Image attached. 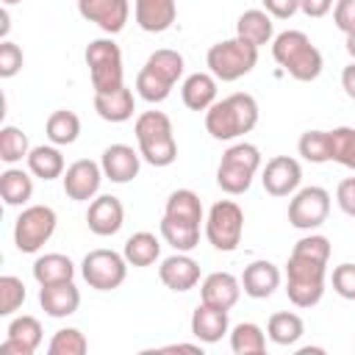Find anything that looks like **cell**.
Here are the masks:
<instances>
[{
  "label": "cell",
  "instance_id": "ee69618b",
  "mask_svg": "<svg viewBox=\"0 0 355 355\" xmlns=\"http://www.w3.org/2000/svg\"><path fill=\"white\" fill-rule=\"evenodd\" d=\"M333 291L355 302V263H338L333 269Z\"/></svg>",
  "mask_w": 355,
  "mask_h": 355
},
{
  "label": "cell",
  "instance_id": "484cf974",
  "mask_svg": "<svg viewBox=\"0 0 355 355\" xmlns=\"http://www.w3.org/2000/svg\"><path fill=\"white\" fill-rule=\"evenodd\" d=\"M236 36L244 39V42H250V44H255L261 50L263 44H269L275 39V22H272V17L263 8H250V11H244L239 17Z\"/></svg>",
  "mask_w": 355,
  "mask_h": 355
},
{
  "label": "cell",
  "instance_id": "4316f807",
  "mask_svg": "<svg viewBox=\"0 0 355 355\" xmlns=\"http://www.w3.org/2000/svg\"><path fill=\"white\" fill-rule=\"evenodd\" d=\"M94 111L105 122H128L133 116V111H136L133 92L128 86H119L116 92L94 94Z\"/></svg>",
  "mask_w": 355,
  "mask_h": 355
},
{
  "label": "cell",
  "instance_id": "d6986e66",
  "mask_svg": "<svg viewBox=\"0 0 355 355\" xmlns=\"http://www.w3.org/2000/svg\"><path fill=\"white\" fill-rule=\"evenodd\" d=\"M158 277L169 291H191L200 283V263L189 252H175L161 261Z\"/></svg>",
  "mask_w": 355,
  "mask_h": 355
},
{
  "label": "cell",
  "instance_id": "1f68e13d",
  "mask_svg": "<svg viewBox=\"0 0 355 355\" xmlns=\"http://www.w3.org/2000/svg\"><path fill=\"white\" fill-rule=\"evenodd\" d=\"M125 261L130 266H153L158 258H161V241L155 233L150 230H139L133 233L128 241H125V250H122Z\"/></svg>",
  "mask_w": 355,
  "mask_h": 355
},
{
  "label": "cell",
  "instance_id": "836d02e7",
  "mask_svg": "<svg viewBox=\"0 0 355 355\" xmlns=\"http://www.w3.org/2000/svg\"><path fill=\"white\" fill-rule=\"evenodd\" d=\"M44 133H47V139H50L53 144H58V147L72 144V141H78V136H80V119H78L75 111H67V108L53 111V114L47 116V122H44Z\"/></svg>",
  "mask_w": 355,
  "mask_h": 355
},
{
  "label": "cell",
  "instance_id": "f35d334b",
  "mask_svg": "<svg viewBox=\"0 0 355 355\" xmlns=\"http://www.w3.org/2000/svg\"><path fill=\"white\" fill-rule=\"evenodd\" d=\"M330 161L355 172V128L330 130Z\"/></svg>",
  "mask_w": 355,
  "mask_h": 355
},
{
  "label": "cell",
  "instance_id": "d4e9b609",
  "mask_svg": "<svg viewBox=\"0 0 355 355\" xmlns=\"http://www.w3.org/2000/svg\"><path fill=\"white\" fill-rule=\"evenodd\" d=\"M183 105L191 111H208L216 103V78L211 72H194L180 86Z\"/></svg>",
  "mask_w": 355,
  "mask_h": 355
},
{
  "label": "cell",
  "instance_id": "74e56055",
  "mask_svg": "<svg viewBox=\"0 0 355 355\" xmlns=\"http://www.w3.org/2000/svg\"><path fill=\"white\" fill-rule=\"evenodd\" d=\"M297 150L311 164L330 161V130H305L297 141Z\"/></svg>",
  "mask_w": 355,
  "mask_h": 355
},
{
  "label": "cell",
  "instance_id": "83f0119b",
  "mask_svg": "<svg viewBox=\"0 0 355 355\" xmlns=\"http://www.w3.org/2000/svg\"><path fill=\"white\" fill-rule=\"evenodd\" d=\"M28 172L33 178H42V180H55V178H64V155L58 150V144H39V147H31L28 153Z\"/></svg>",
  "mask_w": 355,
  "mask_h": 355
},
{
  "label": "cell",
  "instance_id": "f6af8a7d",
  "mask_svg": "<svg viewBox=\"0 0 355 355\" xmlns=\"http://www.w3.org/2000/svg\"><path fill=\"white\" fill-rule=\"evenodd\" d=\"M333 22L347 36L355 33V0H336L333 6Z\"/></svg>",
  "mask_w": 355,
  "mask_h": 355
},
{
  "label": "cell",
  "instance_id": "7dc6e473",
  "mask_svg": "<svg viewBox=\"0 0 355 355\" xmlns=\"http://www.w3.org/2000/svg\"><path fill=\"white\" fill-rule=\"evenodd\" d=\"M261 3L272 19H288L300 11V0H261Z\"/></svg>",
  "mask_w": 355,
  "mask_h": 355
},
{
  "label": "cell",
  "instance_id": "f546056e",
  "mask_svg": "<svg viewBox=\"0 0 355 355\" xmlns=\"http://www.w3.org/2000/svg\"><path fill=\"white\" fill-rule=\"evenodd\" d=\"M33 277L39 286H50V283H64L75 277V263L69 255L61 252H44L33 261Z\"/></svg>",
  "mask_w": 355,
  "mask_h": 355
},
{
  "label": "cell",
  "instance_id": "f907efd6",
  "mask_svg": "<svg viewBox=\"0 0 355 355\" xmlns=\"http://www.w3.org/2000/svg\"><path fill=\"white\" fill-rule=\"evenodd\" d=\"M8 28H11V22H8V6H3V11H0V36L3 39L8 36Z\"/></svg>",
  "mask_w": 355,
  "mask_h": 355
},
{
  "label": "cell",
  "instance_id": "c3c4849f",
  "mask_svg": "<svg viewBox=\"0 0 355 355\" xmlns=\"http://www.w3.org/2000/svg\"><path fill=\"white\" fill-rule=\"evenodd\" d=\"M330 8H333V0H300V11L305 17H313V19L324 17Z\"/></svg>",
  "mask_w": 355,
  "mask_h": 355
},
{
  "label": "cell",
  "instance_id": "6da1fadb",
  "mask_svg": "<svg viewBox=\"0 0 355 355\" xmlns=\"http://www.w3.org/2000/svg\"><path fill=\"white\" fill-rule=\"evenodd\" d=\"M258 125V103L247 92L227 94L205 111V130L216 141H233Z\"/></svg>",
  "mask_w": 355,
  "mask_h": 355
},
{
  "label": "cell",
  "instance_id": "e575fe53",
  "mask_svg": "<svg viewBox=\"0 0 355 355\" xmlns=\"http://www.w3.org/2000/svg\"><path fill=\"white\" fill-rule=\"evenodd\" d=\"M230 349L236 355H261L266 349V333L255 322H239L230 330Z\"/></svg>",
  "mask_w": 355,
  "mask_h": 355
},
{
  "label": "cell",
  "instance_id": "5b68a950",
  "mask_svg": "<svg viewBox=\"0 0 355 355\" xmlns=\"http://www.w3.org/2000/svg\"><path fill=\"white\" fill-rule=\"evenodd\" d=\"M327 263L308 255H288L286 263V294L297 308H313L324 294Z\"/></svg>",
  "mask_w": 355,
  "mask_h": 355
},
{
  "label": "cell",
  "instance_id": "5bb4252c",
  "mask_svg": "<svg viewBox=\"0 0 355 355\" xmlns=\"http://www.w3.org/2000/svg\"><path fill=\"white\" fill-rule=\"evenodd\" d=\"M300 180H302V166L297 158L291 155H275L266 161L263 166V175H261V183L266 189V194L272 197H288L300 189Z\"/></svg>",
  "mask_w": 355,
  "mask_h": 355
},
{
  "label": "cell",
  "instance_id": "8fae6325",
  "mask_svg": "<svg viewBox=\"0 0 355 355\" xmlns=\"http://www.w3.org/2000/svg\"><path fill=\"white\" fill-rule=\"evenodd\" d=\"M80 275H83V280L92 288H97V291H114L128 277V261H125V255L100 247V250L86 252V258L80 261Z\"/></svg>",
  "mask_w": 355,
  "mask_h": 355
},
{
  "label": "cell",
  "instance_id": "681fc988",
  "mask_svg": "<svg viewBox=\"0 0 355 355\" xmlns=\"http://www.w3.org/2000/svg\"><path fill=\"white\" fill-rule=\"evenodd\" d=\"M341 89H344V94L349 100H355V61L349 67H344V72H341Z\"/></svg>",
  "mask_w": 355,
  "mask_h": 355
},
{
  "label": "cell",
  "instance_id": "ffe728a7",
  "mask_svg": "<svg viewBox=\"0 0 355 355\" xmlns=\"http://www.w3.org/2000/svg\"><path fill=\"white\" fill-rule=\"evenodd\" d=\"M133 17L144 33H164L175 25L178 3L175 0H136Z\"/></svg>",
  "mask_w": 355,
  "mask_h": 355
},
{
  "label": "cell",
  "instance_id": "816d5d0a",
  "mask_svg": "<svg viewBox=\"0 0 355 355\" xmlns=\"http://www.w3.org/2000/svg\"><path fill=\"white\" fill-rule=\"evenodd\" d=\"M175 349H189V352H202L200 344H172V347H164L161 352H175Z\"/></svg>",
  "mask_w": 355,
  "mask_h": 355
},
{
  "label": "cell",
  "instance_id": "277c9868",
  "mask_svg": "<svg viewBox=\"0 0 355 355\" xmlns=\"http://www.w3.org/2000/svg\"><path fill=\"white\" fill-rule=\"evenodd\" d=\"M139 153L153 166H169L178 158V141L172 130V119L164 111H144L136 116L133 125Z\"/></svg>",
  "mask_w": 355,
  "mask_h": 355
},
{
  "label": "cell",
  "instance_id": "d6a6232c",
  "mask_svg": "<svg viewBox=\"0 0 355 355\" xmlns=\"http://www.w3.org/2000/svg\"><path fill=\"white\" fill-rule=\"evenodd\" d=\"M302 333H305V324H302V319H300L297 313H291V311H277V313H272L269 322H266V336H269L275 344H280V347L297 344V341L302 338Z\"/></svg>",
  "mask_w": 355,
  "mask_h": 355
},
{
  "label": "cell",
  "instance_id": "7402d4cb",
  "mask_svg": "<svg viewBox=\"0 0 355 355\" xmlns=\"http://www.w3.org/2000/svg\"><path fill=\"white\" fill-rule=\"evenodd\" d=\"M200 297L214 308L230 311L241 297V280L230 272H211L200 286Z\"/></svg>",
  "mask_w": 355,
  "mask_h": 355
},
{
  "label": "cell",
  "instance_id": "44dd1931",
  "mask_svg": "<svg viewBox=\"0 0 355 355\" xmlns=\"http://www.w3.org/2000/svg\"><path fill=\"white\" fill-rule=\"evenodd\" d=\"M280 286V269L272 261H252L241 272V291L252 300H266Z\"/></svg>",
  "mask_w": 355,
  "mask_h": 355
},
{
  "label": "cell",
  "instance_id": "603a6c76",
  "mask_svg": "<svg viewBox=\"0 0 355 355\" xmlns=\"http://www.w3.org/2000/svg\"><path fill=\"white\" fill-rule=\"evenodd\" d=\"M39 305L47 316L53 319H64V316H72L80 305V291L72 280H64V283H50V286H42L39 291Z\"/></svg>",
  "mask_w": 355,
  "mask_h": 355
},
{
  "label": "cell",
  "instance_id": "4dcf8cb0",
  "mask_svg": "<svg viewBox=\"0 0 355 355\" xmlns=\"http://www.w3.org/2000/svg\"><path fill=\"white\" fill-rule=\"evenodd\" d=\"M0 197H3V202L8 208L25 205L33 197V178H31V172L17 169V166H8L0 175Z\"/></svg>",
  "mask_w": 355,
  "mask_h": 355
},
{
  "label": "cell",
  "instance_id": "7bdbcfd3",
  "mask_svg": "<svg viewBox=\"0 0 355 355\" xmlns=\"http://www.w3.org/2000/svg\"><path fill=\"white\" fill-rule=\"evenodd\" d=\"M22 69V50L19 44L3 39L0 42V78H14Z\"/></svg>",
  "mask_w": 355,
  "mask_h": 355
},
{
  "label": "cell",
  "instance_id": "bcb514c9",
  "mask_svg": "<svg viewBox=\"0 0 355 355\" xmlns=\"http://www.w3.org/2000/svg\"><path fill=\"white\" fill-rule=\"evenodd\" d=\"M336 202H338V208H341L347 216L355 219V178H344V180L338 183V189H336Z\"/></svg>",
  "mask_w": 355,
  "mask_h": 355
},
{
  "label": "cell",
  "instance_id": "ab89813d",
  "mask_svg": "<svg viewBox=\"0 0 355 355\" xmlns=\"http://www.w3.org/2000/svg\"><path fill=\"white\" fill-rule=\"evenodd\" d=\"M89 349V341L86 336L78 330V327H61L53 333L50 344H47V352L50 355H83Z\"/></svg>",
  "mask_w": 355,
  "mask_h": 355
},
{
  "label": "cell",
  "instance_id": "2e32d148",
  "mask_svg": "<svg viewBox=\"0 0 355 355\" xmlns=\"http://www.w3.org/2000/svg\"><path fill=\"white\" fill-rule=\"evenodd\" d=\"M125 222V208L119 202V197L114 194H97L92 202H89V211H86V225L94 236H114L119 233Z\"/></svg>",
  "mask_w": 355,
  "mask_h": 355
},
{
  "label": "cell",
  "instance_id": "7c38bea8",
  "mask_svg": "<svg viewBox=\"0 0 355 355\" xmlns=\"http://www.w3.org/2000/svg\"><path fill=\"white\" fill-rule=\"evenodd\" d=\"M330 214V191L322 186H305L294 191L288 202V222L297 230H316L327 222Z\"/></svg>",
  "mask_w": 355,
  "mask_h": 355
},
{
  "label": "cell",
  "instance_id": "60d3db41",
  "mask_svg": "<svg viewBox=\"0 0 355 355\" xmlns=\"http://www.w3.org/2000/svg\"><path fill=\"white\" fill-rule=\"evenodd\" d=\"M25 302V283L14 275L0 277V316H11Z\"/></svg>",
  "mask_w": 355,
  "mask_h": 355
},
{
  "label": "cell",
  "instance_id": "f5cc1de1",
  "mask_svg": "<svg viewBox=\"0 0 355 355\" xmlns=\"http://www.w3.org/2000/svg\"><path fill=\"white\" fill-rule=\"evenodd\" d=\"M344 47H347V53H349V58L355 61V33H347V42H344Z\"/></svg>",
  "mask_w": 355,
  "mask_h": 355
},
{
  "label": "cell",
  "instance_id": "ba28073f",
  "mask_svg": "<svg viewBox=\"0 0 355 355\" xmlns=\"http://www.w3.org/2000/svg\"><path fill=\"white\" fill-rule=\"evenodd\" d=\"M86 67H89V78H92V89L94 94H105V92H116L119 86H125L122 75V50L114 39H94L86 47Z\"/></svg>",
  "mask_w": 355,
  "mask_h": 355
},
{
  "label": "cell",
  "instance_id": "cb8c5ba5",
  "mask_svg": "<svg viewBox=\"0 0 355 355\" xmlns=\"http://www.w3.org/2000/svg\"><path fill=\"white\" fill-rule=\"evenodd\" d=\"M230 322H227V311L214 308L208 302H200L191 313V336L202 344H216L225 333H227Z\"/></svg>",
  "mask_w": 355,
  "mask_h": 355
},
{
  "label": "cell",
  "instance_id": "e0dca14e",
  "mask_svg": "<svg viewBox=\"0 0 355 355\" xmlns=\"http://www.w3.org/2000/svg\"><path fill=\"white\" fill-rule=\"evenodd\" d=\"M6 341L0 344V352L3 355H33L42 344V324L36 316H17L11 319L8 330H6Z\"/></svg>",
  "mask_w": 355,
  "mask_h": 355
},
{
  "label": "cell",
  "instance_id": "9a60e30c",
  "mask_svg": "<svg viewBox=\"0 0 355 355\" xmlns=\"http://www.w3.org/2000/svg\"><path fill=\"white\" fill-rule=\"evenodd\" d=\"M78 14L86 22H94L105 33H119L128 25L130 3L128 0H78Z\"/></svg>",
  "mask_w": 355,
  "mask_h": 355
},
{
  "label": "cell",
  "instance_id": "52a82bcc",
  "mask_svg": "<svg viewBox=\"0 0 355 355\" xmlns=\"http://www.w3.org/2000/svg\"><path fill=\"white\" fill-rule=\"evenodd\" d=\"M261 169V150L250 141H236L222 153L216 166V186L225 194H244Z\"/></svg>",
  "mask_w": 355,
  "mask_h": 355
},
{
  "label": "cell",
  "instance_id": "8992f818",
  "mask_svg": "<svg viewBox=\"0 0 355 355\" xmlns=\"http://www.w3.org/2000/svg\"><path fill=\"white\" fill-rule=\"evenodd\" d=\"M205 64H208V72L222 80V83H233L244 75H250L258 64V47L233 36V39H225V42H216L208 47V55H205Z\"/></svg>",
  "mask_w": 355,
  "mask_h": 355
},
{
  "label": "cell",
  "instance_id": "b9f144b4",
  "mask_svg": "<svg viewBox=\"0 0 355 355\" xmlns=\"http://www.w3.org/2000/svg\"><path fill=\"white\" fill-rule=\"evenodd\" d=\"M291 252H297V255H308V258H316V261L327 263V261H330V241H327V236L311 233V236H302V239L294 244Z\"/></svg>",
  "mask_w": 355,
  "mask_h": 355
},
{
  "label": "cell",
  "instance_id": "7a4b0ae2",
  "mask_svg": "<svg viewBox=\"0 0 355 355\" xmlns=\"http://www.w3.org/2000/svg\"><path fill=\"white\" fill-rule=\"evenodd\" d=\"M272 55L300 83L316 80L322 75V67H324L319 47L302 31H283V33H277L272 39Z\"/></svg>",
  "mask_w": 355,
  "mask_h": 355
},
{
  "label": "cell",
  "instance_id": "30bf717a",
  "mask_svg": "<svg viewBox=\"0 0 355 355\" xmlns=\"http://www.w3.org/2000/svg\"><path fill=\"white\" fill-rule=\"evenodd\" d=\"M58 216L50 205H28L14 222V244L19 252H39L55 233Z\"/></svg>",
  "mask_w": 355,
  "mask_h": 355
},
{
  "label": "cell",
  "instance_id": "8d00e7d4",
  "mask_svg": "<svg viewBox=\"0 0 355 355\" xmlns=\"http://www.w3.org/2000/svg\"><path fill=\"white\" fill-rule=\"evenodd\" d=\"M28 153H31L28 136L14 125H3L0 128V158L6 164H19L22 158H28Z\"/></svg>",
  "mask_w": 355,
  "mask_h": 355
},
{
  "label": "cell",
  "instance_id": "3957f363",
  "mask_svg": "<svg viewBox=\"0 0 355 355\" xmlns=\"http://www.w3.org/2000/svg\"><path fill=\"white\" fill-rule=\"evenodd\" d=\"M183 67H186V61L178 50L161 47V50L150 53V58L144 61V67L136 75L139 97L147 103H164L172 94V86L180 80Z\"/></svg>",
  "mask_w": 355,
  "mask_h": 355
},
{
  "label": "cell",
  "instance_id": "9c48e42d",
  "mask_svg": "<svg viewBox=\"0 0 355 355\" xmlns=\"http://www.w3.org/2000/svg\"><path fill=\"white\" fill-rule=\"evenodd\" d=\"M244 233V211L233 200H219L211 205L205 216V239L219 252H233L241 244Z\"/></svg>",
  "mask_w": 355,
  "mask_h": 355
},
{
  "label": "cell",
  "instance_id": "db71d44e",
  "mask_svg": "<svg viewBox=\"0 0 355 355\" xmlns=\"http://www.w3.org/2000/svg\"><path fill=\"white\" fill-rule=\"evenodd\" d=\"M3 6H14V3H22V0H0Z\"/></svg>",
  "mask_w": 355,
  "mask_h": 355
},
{
  "label": "cell",
  "instance_id": "4fadbf2b",
  "mask_svg": "<svg viewBox=\"0 0 355 355\" xmlns=\"http://www.w3.org/2000/svg\"><path fill=\"white\" fill-rule=\"evenodd\" d=\"M103 178L105 175H103V166L100 164H94L89 158H80V161L69 164L67 172H64V178H61L64 180V194L69 200H75V202H89V200L97 197Z\"/></svg>",
  "mask_w": 355,
  "mask_h": 355
},
{
  "label": "cell",
  "instance_id": "ac0fdd59",
  "mask_svg": "<svg viewBox=\"0 0 355 355\" xmlns=\"http://www.w3.org/2000/svg\"><path fill=\"white\" fill-rule=\"evenodd\" d=\"M100 166L111 183H130L141 169V153H136L130 144H111L103 150Z\"/></svg>",
  "mask_w": 355,
  "mask_h": 355
},
{
  "label": "cell",
  "instance_id": "d590c367",
  "mask_svg": "<svg viewBox=\"0 0 355 355\" xmlns=\"http://www.w3.org/2000/svg\"><path fill=\"white\" fill-rule=\"evenodd\" d=\"M161 236L175 252H191L200 244V225H186V222H172L161 219Z\"/></svg>",
  "mask_w": 355,
  "mask_h": 355
},
{
  "label": "cell",
  "instance_id": "f1b7e54d",
  "mask_svg": "<svg viewBox=\"0 0 355 355\" xmlns=\"http://www.w3.org/2000/svg\"><path fill=\"white\" fill-rule=\"evenodd\" d=\"M164 216L172 222H186V225H202V202L191 189H175L166 197Z\"/></svg>",
  "mask_w": 355,
  "mask_h": 355
}]
</instances>
